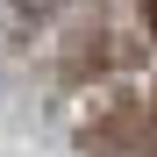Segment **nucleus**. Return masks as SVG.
Masks as SVG:
<instances>
[{
    "instance_id": "1",
    "label": "nucleus",
    "mask_w": 157,
    "mask_h": 157,
    "mask_svg": "<svg viewBox=\"0 0 157 157\" xmlns=\"http://www.w3.org/2000/svg\"><path fill=\"white\" fill-rule=\"evenodd\" d=\"M21 14H50V7H64V0H14Z\"/></svg>"
}]
</instances>
